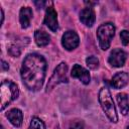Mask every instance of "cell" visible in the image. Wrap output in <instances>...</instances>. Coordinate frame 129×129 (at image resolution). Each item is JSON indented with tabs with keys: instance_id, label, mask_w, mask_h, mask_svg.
Listing matches in <instances>:
<instances>
[{
	"instance_id": "d4e9b609",
	"label": "cell",
	"mask_w": 129,
	"mask_h": 129,
	"mask_svg": "<svg viewBox=\"0 0 129 129\" xmlns=\"http://www.w3.org/2000/svg\"><path fill=\"white\" fill-rule=\"evenodd\" d=\"M127 129H129V127H128V128H127Z\"/></svg>"
},
{
	"instance_id": "8fae6325",
	"label": "cell",
	"mask_w": 129,
	"mask_h": 129,
	"mask_svg": "<svg viewBox=\"0 0 129 129\" xmlns=\"http://www.w3.org/2000/svg\"><path fill=\"white\" fill-rule=\"evenodd\" d=\"M6 117L8 118V120L10 121V123L12 125H14L15 127L21 126L22 120H23V115H22V112L19 109L14 108V109L9 110L6 113Z\"/></svg>"
},
{
	"instance_id": "603a6c76",
	"label": "cell",
	"mask_w": 129,
	"mask_h": 129,
	"mask_svg": "<svg viewBox=\"0 0 129 129\" xmlns=\"http://www.w3.org/2000/svg\"><path fill=\"white\" fill-rule=\"evenodd\" d=\"M0 12H1V23H3V19H4V14H3V10L0 7Z\"/></svg>"
},
{
	"instance_id": "52a82bcc",
	"label": "cell",
	"mask_w": 129,
	"mask_h": 129,
	"mask_svg": "<svg viewBox=\"0 0 129 129\" xmlns=\"http://www.w3.org/2000/svg\"><path fill=\"white\" fill-rule=\"evenodd\" d=\"M44 24L51 30L56 31L58 28V22H57V14L52 7V5L48 6L45 10V16H44Z\"/></svg>"
},
{
	"instance_id": "277c9868",
	"label": "cell",
	"mask_w": 129,
	"mask_h": 129,
	"mask_svg": "<svg viewBox=\"0 0 129 129\" xmlns=\"http://www.w3.org/2000/svg\"><path fill=\"white\" fill-rule=\"evenodd\" d=\"M114 34H115V26L113 25V23L108 22L99 26L97 30V36L99 40V45L103 50L109 48L111 39L113 38Z\"/></svg>"
},
{
	"instance_id": "8992f818",
	"label": "cell",
	"mask_w": 129,
	"mask_h": 129,
	"mask_svg": "<svg viewBox=\"0 0 129 129\" xmlns=\"http://www.w3.org/2000/svg\"><path fill=\"white\" fill-rule=\"evenodd\" d=\"M79 43H80V38H79V35L75 31L69 30L63 33L61 37V44L67 50L75 49L79 45Z\"/></svg>"
},
{
	"instance_id": "6da1fadb",
	"label": "cell",
	"mask_w": 129,
	"mask_h": 129,
	"mask_svg": "<svg viewBox=\"0 0 129 129\" xmlns=\"http://www.w3.org/2000/svg\"><path fill=\"white\" fill-rule=\"evenodd\" d=\"M46 72V61L38 53H29L25 56L21 67V79L25 87L30 91L41 89Z\"/></svg>"
},
{
	"instance_id": "7402d4cb",
	"label": "cell",
	"mask_w": 129,
	"mask_h": 129,
	"mask_svg": "<svg viewBox=\"0 0 129 129\" xmlns=\"http://www.w3.org/2000/svg\"><path fill=\"white\" fill-rule=\"evenodd\" d=\"M44 4H45V2H44V1H41V2H35V5H37V7H38V8H41Z\"/></svg>"
},
{
	"instance_id": "3957f363",
	"label": "cell",
	"mask_w": 129,
	"mask_h": 129,
	"mask_svg": "<svg viewBox=\"0 0 129 129\" xmlns=\"http://www.w3.org/2000/svg\"><path fill=\"white\" fill-rule=\"evenodd\" d=\"M19 90L16 84L11 81H3L0 87V99H1V110H4L12 101L17 99Z\"/></svg>"
},
{
	"instance_id": "ba28073f",
	"label": "cell",
	"mask_w": 129,
	"mask_h": 129,
	"mask_svg": "<svg viewBox=\"0 0 129 129\" xmlns=\"http://www.w3.org/2000/svg\"><path fill=\"white\" fill-rule=\"evenodd\" d=\"M125 60H126V52L120 48L113 49L110 53L109 58H108L109 63L115 68L123 67L125 63Z\"/></svg>"
},
{
	"instance_id": "4fadbf2b",
	"label": "cell",
	"mask_w": 129,
	"mask_h": 129,
	"mask_svg": "<svg viewBox=\"0 0 129 129\" xmlns=\"http://www.w3.org/2000/svg\"><path fill=\"white\" fill-rule=\"evenodd\" d=\"M32 10L29 7H22L19 12V20L22 28H27L32 18Z\"/></svg>"
},
{
	"instance_id": "5b68a950",
	"label": "cell",
	"mask_w": 129,
	"mask_h": 129,
	"mask_svg": "<svg viewBox=\"0 0 129 129\" xmlns=\"http://www.w3.org/2000/svg\"><path fill=\"white\" fill-rule=\"evenodd\" d=\"M68 66L66 62H60L54 70L52 76L48 80L46 86V92L51 91L56 85L60 83H68Z\"/></svg>"
},
{
	"instance_id": "7c38bea8",
	"label": "cell",
	"mask_w": 129,
	"mask_h": 129,
	"mask_svg": "<svg viewBox=\"0 0 129 129\" xmlns=\"http://www.w3.org/2000/svg\"><path fill=\"white\" fill-rule=\"evenodd\" d=\"M128 80H129V77H128L127 73H125V72H119V73H117L112 78L111 85L115 89H121V88H123L124 86L127 85Z\"/></svg>"
},
{
	"instance_id": "cb8c5ba5",
	"label": "cell",
	"mask_w": 129,
	"mask_h": 129,
	"mask_svg": "<svg viewBox=\"0 0 129 129\" xmlns=\"http://www.w3.org/2000/svg\"><path fill=\"white\" fill-rule=\"evenodd\" d=\"M1 129H4V128H3V126H1Z\"/></svg>"
},
{
	"instance_id": "44dd1931",
	"label": "cell",
	"mask_w": 129,
	"mask_h": 129,
	"mask_svg": "<svg viewBox=\"0 0 129 129\" xmlns=\"http://www.w3.org/2000/svg\"><path fill=\"white\" fill-rule=\"evenodd\" d=\"M2 69H3L4 71H7V70L9 69V66H8V63H7L6 61H4V60H2Z\"/></svg>"
},
{
	"instance_id": "2e32d148",
	"label": "cell",
	"mask_w": 129,
	"mask_h": 129,
	"mask_svg": "<svg viewBox=\"0 0 129 129\" xmlns=\"http://www.w3.org/2000/svg\"><path fill=\"white\" fill-rule=\"evenodd\" d=\"M28 129H45V125L42 120H40L37 117H33Z\"/></svg>"
},
{
	"instance_id": "7a4b0ae2",
	"label": "cell",
	"mask_w": 129,
	"mask_h": 129,
	"mask_svg": "<svg viewBox=\"0 0 129 129\" xmlns=\"http://www.w3.org/2000/svg\"><path fill=\"white\" fill-rule=\"evenodd\" d=\"M99 102H100L101 107H102L103 111L105 112L106 116L109 118V120L113 123H116L118 121L116 108H115L111 93L107 88H102L100 90V92H99Z\"/></svg>"
},
{
	"instance_id": "9c48e42d",
	"label": "cell",
	"mask_w": 129,
	"mask_h": 129,
	"mask_svg": "<svg viewBox=\"0 0 129 129\" xmlns=\"http://www.w3.org/2000/svg\"><path fill=\"white\" fill-rule=\"evenodd\" d=\"M71 76L73 78L79 79L85 85H88L90 83V80H91L89 72L86 69H84L83 67H81L80 64H78V63L74 64V67L72 69V72H71Z\"/></svg>"
},
{
	"instance_id": "ffe728a7",
	"label": "cell",
	"mask_w": 129,
	"mask_h": 129,
	"mask_svg": "<svg viewBox=\"0 0 129 129\" xmlns=\"http://www.w3.org/2000/svg\"><path fill=\"white\" fill-rule=\"evenodd\" d=\"M8 50H9V53L11 55H13V56H18L20 54V48L17 45H11L8 48Z\"/></svg>"
},
{
	"instance_id": "d6986e66",
	"label": "cell",
	"mask_w": 129,
	"mask_h": 129,
	"mask_svg": "<svg viewBox=\"0 0 129 129\" xmlns=\"http://www.w3.org/2000/svg\"><path fill=\"white\" fill-rule=\"evenodd\" d=\"M70 129H84V123L81 120H75L71 122Z\"/></svg>"
},
{
	"instance_id": "e0dca14e",
	"label": "cell",
	"mask_w": 129,
	"mask_h": 129,
	"mask_svg": "<svg viewBox=\"0 0 129 129\" xmlns=\"http://www.w3.org/2000/svg\"><path fill=\"white\" fill-rule=\"evenodd\" d=\"M86 63H87V66L90 69L95 70V69H97L99 67V59L96 56L91 55V56H89V57L86 58Z\"/></svg>"
},
{
	"instance_id": "30bf717a",
	"label": "cell",
	"mask_w": 129,
	"mask_h": 129,
	"mask_svg": "<svg viewBox=\"0 0 129 129\" xmlns=\"http://www.w3.org/2000/svg\"><path fill=\"white\" fill-rule=\"evenodd\" d=\"M80 20L86 25V26H93V24L95 23L96 20V15L94 10L91 7H87L84 8L81 12H80Z\"/></svg>"
},
{
	"instance_id": "5bb4252c",
	"label": "cell",
	"mask_w": 129,
	"mask_h": 129,
	"mask_svg": "<svg viewBox=\"0 0 129 129\" xmlns=\"http://www.w3.org/2000/svg\"><path fill=\"white\" fill-rule=\"evenodd\" d=\"M34 39L38 46H45L50 41L49 35L43 30H36L34 32Z\"/></svg>"
},
{
	"instance_id": "9a60e30c",
	"label": "cell",
	"mask_w": 129,
	"mask_h": 129,
	"mask_svg": "<svg viewBox=\"0 0 129 129\" xmlns=\"http://www.w3.org/2000/svg\"><path fill=\"white\" fill-rule=\"evenodd\" d=\"M117 102L120 108V111L123 115H127L129 113V101L128 97L124 93H120L117 95Z\"/></svg>"
},
{
	"instance_id": "ac0fdd59",
	"label": "cell",
	"mask_w": 129,
	"mask_h": 129,
	"mask_svg": "<svg viewBox=\"0 0 129 129\" xmlns=\"http://www.w3.org/2000/svg\"><path fill=\"white\" fill-rule=\"evenodd\" d=\"M120 38L121 41L124 45H128L129 44V31L128 30H123L120 32Z\"/></svg>"
}]
</instances>
